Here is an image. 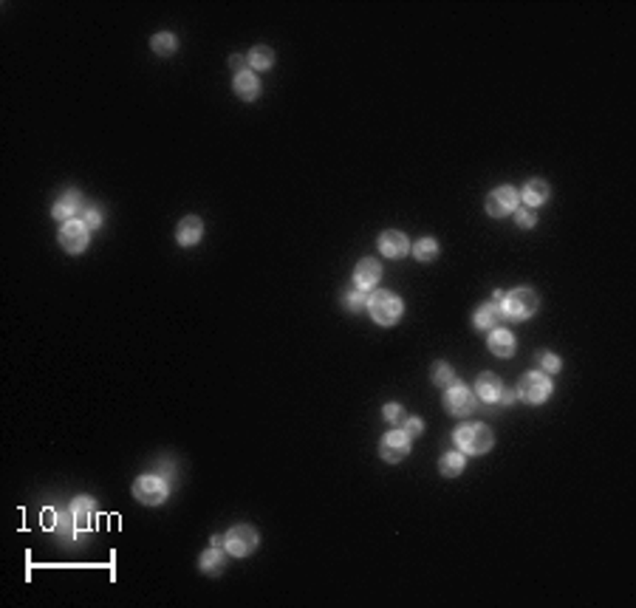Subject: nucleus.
<instances>
[{"label":"nucleus","instance_id":"obj_1","mask_svg":"<svg viewBox=\"0 0 636 608\" xmlns=\"http://www.w3.org/2000/svg\"><path fill=\"white\" fill-rule=\"evenodd\" d=\"M368 312L376 323L382 325H393L399 317H402V300L390 292H376L370 300H368Z\"/></svg>","mask_w":636,"mask_h":608},{"label":"nucleus","instance_id":"obj_2","mask_svg":"<svg viewBox=\"0 0 636 608\" xmlns=\"http://www.w3.org/2000/svg\"><path fill=\"white\" fill-rule=\"evenodd\" d=\"M456 441L458 447L467 453H486L492 447V430L486 425H464L456 430Z\"/></svg>","mask_w":636,"mask_h":608},{"label":"nucleus","instance_id":"obj_3","mask_svg":"<svg viewBox=\"0 0 636 608\" xmlns=\"http://www.w3.org/2000/svg\"><path fill=\"white\" fill-rule=\"evenodd\" d=\"M537 294L532 289H515L504 297V312L509 314V320H526L537 312Z\"/></svg>","mask_w":636,"mask_h":608},{"label":"nucleus","instance_id":"obj_4","mask_svg":"<svg viewBox=\"0 0 636 608\" xmlns=\"http://www.w3.org/2000/svg\"><path fill=\"white\" fill-rule=\"evenodd\" d=\"M549 393H552V382L543 377V373H526V377L521 379V385H517V396H521L523 402H529V405L546 402Z\"/></svg>","mask_w":636,"mask_h":608},{"label":"nucleus","instance_id":"obj_5","mask_svg":"<svg viewBox=\"0 0 636 608\" xmlns=\"http://www.w3.org/2000/svg\"><path fill=\"white\" fill-rule=\"evenodd\" d=\"M133 495H136L141 504L156 506V504H161L164 498H167V484H164L161 478H156V476H141V478H136V484H133Z\"/></svg>","mask_w":636,"mask_h":608},{"label":"nucleus","instance_id":"obj_6","mask_svg":"<svg viewBox=\"0 0 636 608\" xmlns=\"http://www.w3.org/2000/svg\"><path fill=\"white\" fill-rule=\"evenodd\" d=\"M517 209V190L515 187H498V190H492L489 198H486V213L492 218H504L509 213Z\"/></svg>","mask_w":636,"mask_h":608},{"label":"nucleus","instance_id":"obj_7","mask_svg":"<svg viewBox=\"0 0 636 608\" xmlns=\"http://www.w3.org/2000/svg\"><path fill=\"white\" fill-rule=\"evenodd\" d=\"M255 546H257V532H255L252 526H235V529L226 535V549H229V554H235V557L252 554Z\"/></svg>","mask_w":636,"mask_h":608},{"label":"nucleus","instance_id":"obj_8","mask_svg":"<svg viewBox=\"0 0 636 608\" xmlns=\"http://www.w3.org/2000/svg\"><path fill=\"white\" fill-rule=\"evenodd\" d=\"M60 244H62V249L71 252V255L82 252V249L88 246V226L80 224V221L62 224V229H60Z\"/></svg>","mask_w":636,"mask_h":608},{"label":"nucleus","instance_id":"obj_9","mask_svg":"<svg viewBox=\"0 0 636 608\" xmlns=\"http://www.w3.org/2000/svg\"><path fill=\"white\" fill-rule=\"evenodd\" d=\"M444 408L450 410L453 416H469L475 410V396L469 393L467 388H461V385H453L450 390H447V396H444Z\"/></svg>","mask_w":636,"mask_h":608},{"label":"nucleus","instance_id":"obj_10","mask_svg":"<svg viewBox=\"0 0 636 608\" xmlns=\"http://www.w3.org/2000/svg\"><path fill=\"white\" fill-rule=\"evenodd\" d=\"M379 453H382V458L390 461V464L402 461V458L410 453V436H408V433H399V430H396V433H388V436L382 439Z\"/></svg>","mask_w":636,"mask_h":608},{"label":"nucleus","instance_id":"obj_11","mask_svg":"<svg viewBox=\"0 0 636 608\" xmlns=\"http://www.w3.org/2000/svg\"><path fill=\"white\" fill-rule=\"evenodd\" d=\"M509 323V314L504 312V306H495V303H486V306L478 309L475 314V325L478 331H486V329H504Z\"/></svg>","mask_w":636,"mask_h":608},{"label":"nucleus","instance_id":"obj_12","mask_svg":"<svg viewBox=\"0 0 636 608\" xmlns=\"http://www.w3.org/2000/svg\"><path fill=\"white\" fill-rule=\"evenodd\" d=\"M379 277H382V269H379V264L370 261V258L360 261V266L353 269V283H357V289H362V292L379 283Z\"/></svg>","mask_w":636,"mask_h":608},{"label":"nucleus","instance_id":"obj_13","mask_svg":"<svg viewBox=\"0 0 636 608\" xmlns=\"http://www.w3.org/2000/svg\"><path fill=\"white\" fill-rule=\"evenodd\" d=\"M379 249L382 255H388V258H405L408 255V238L402 235V232H382L379 235Z\"/></svg>","mask_w":636,"mask_h":608},{"label":"nucleus","instance_id":"obj_14","mask_svg":"<svg viewBox=\"0 0 636 608\" xmlns=\"http://www.w3.org/2000/svg\"><path fill=\"white\" fill-rule=\"evenodd\" d=\"M201 235H204V224H201V218L187 215V218L178 224L176 241H178L181 246H193V244H198V238H201Z\"/></svg>","mask_w":636,"mask_h":608},{"label":"nucleus","instance_id":"obj_15","mask_svg":"<svg viewBox=\"0 0 636 608\" xmlns=\"http://www.w3.org/2000/svg\"><path fill=\"white\" fill-rule=\"evenodd\" d=\"M235 93H238L241 100L252 102V100H257V93H261V82H257V77L252 71H241L235 77Z\"/></svg>","mask_w":636,"mask_h":608},{"label":"nucleus","instance_id":"obj_16","mask_svg":"<svg viewBox=\"0 0 636 608\" xmlns=\"http://www.w3.org/2000/svg\"><path fill=\"white\" fill-rule=\"evenodd\" d=\"M475 390L481 402H495V399H501V379L492 377V373H481L475 382Z\"/></svg>","mask_w":636,"mask_h":608},{"label":"nucleus","instance_id":"obj_17","mask_svg":"<svg viewBox=\"0 0 636 608\" xmlns=\"http://www.w3.org/2000/svg\"><path fill=\"white\" fill-rule=\"evenodd\" d=\"M489 351L492 354H498V357H512V351H515V337L506 331V329H495L489 334Z\"/></svg>","mask_w":636,"mask_h":608},{"label":"nucleus","instance_id":"obj_18","mask_svg":"<svg viewBox=\"0 0 636 608\" xmlns=\"http://www.w3.org/2000/svg\"><path fill=\"white\" fill-rule=\"evenodd\" d=\"M77 209H80V193H65L57 204H54V218L57 221H62V224H68V218L71 215H77Z\"/></svg>","mask_w":636,"mask_h":608},{"label":"nucleus","instance_id":"obj_19","mask_svg":"<svg viewBox=\"0 0 636 608\" xmlns=\"http://www.w3.org/2000/svg\"><path fill=\"white\" fill-rule=\"evenodd\" d=\"M549 198V184L546 181H540V178H532L526 187H523V201L537 207V204H543Z\"/></svg>","mask_w":636,"mask_h":608},{"label":"nucleus","instance_id":"obj_20","mask_svg":"<svg viewBox=\"0 0 636 608\" xmlns=\"http://www.w3.org/2000/svg\"><path fill=\"white\" fill-rule=\"evenodd\" d=\"M150 45H153V51H156L158 57H170V54H176V49H178V43H176V37H173L170 32H158V34H153Z\"/></svg>","mask_w":636,"mask_h":608},{"label":"nucleus","instance_id":"obj_21","mask_svg":"<svg viewBox=\"0 0 636 608\" xmlns=\"http://www.w3.org/2000/svg\"><path fill=\"white\" fill-rule=\"evenodd\" d=\"M224 554L218 552V549H209V552H204L201 554V569L207 572V574H221L224 572Z\"/></svg>","mask_w":636,"mask_h":608},{"label":"nucleus","instance_id":"obj_22","mask_svg":"<svg viewBox=\"0 0 636 608\" xmlns=\"http://www.w3.org/2000/svg\"><path fill=\"white\" fill-rule=\"evenodd\" d=\"M464 456L461 453H447L444 458H441V473L447 476V478H456L461 470H464Z\"/></svg>","mask_w":636,"mask_h":608},{"label":"nucleus","instance_id":"obj_23","mask_svg":"<svg viewBox=\"0 0 636 608\" xmlns=\"http://www.w3.org/2000/svg\"><path fill=\"white\" fill-rule=\"evenodd\" d=\"M413 255H416V261H421V264H430L436 255H438V246H436V241L433 238H421L416 246H413Z\"/></svg>","mask_w":636,"mask_h":608},{"label":"nucleus","instance_id":"obj_24","mask_svg":"<svg viewBox=\"0 0 636 608\" xmlns=\"http://www.w3.org/2000/svg\"><path fill=\"white\" fill-rule=\"evenodd\" d=\"M249 62H252V68H272L274 65V51L266 49V45H257V49H252V54H249Z\"/></svg>","mask_w":636,"mask_h":608},{"label":"nucleus","instance_id":"obj_25","mask_svg":"<svg viewBox=\"0 0 636 608\" xmlns=\"http://www.w3.org/2000/svg\"><path fill=\"white\" fill-rule=\"evenodd\" d=\"M433 382L441 385V388H453L456 385V373L450 371V365H447V362H438L433 368Z\"/></svg>","mask_w":636,"mask_h":608},{"label":"nucleus","instance_id":"obj_26","mask_svg":"<svg viewBox=\"0 0 636 608\" xmlns=\"http://www.w3.org/2000/svg\"><path fill=\"white\" fill-rule=\"evenodd\" d=\"M382 413H385V419H388L390 425H402L405 419H408V413H405L402 408H399V405H385V410H382Z\"/></svg>","mask_w":636,"mask_h":608},{"label":"nucleus","instance_id":"obj_27","mask_svg":"<svg viewBox=\"0 0 636 608\" xmlns=\"http://www.w3.org/2000/svg\"><path fill=\"white\" fill-rule=\"evenodd\" d=\"M345 306H348L351 312H360V309L365 306V294H362V289L348 292V294H345Z\"/></svg>","mask_w":636,"mask_h":608},{"label":"nucleus","instance_id":"obj_28","mask_svg":"<svg viewBox=\"0 0 636 608\" xmlns=\"http://www.w3.org/2000/svg\"><path fill=\"white\" fill-rule=\"evenodd\" d=\"M515 221H517V226H523V229H529V226H534L537 224V218H534V213L532 209H517V215H515Z\"/></svg>","mask_w":636,"mask_h":608},{"label":"nucleus","instance_id":"obj_29","mask_svg":"<svg viewBox=\"0 0 636 608\" xmlns=\"http://www.w3.org/2000/svg\"><path fill=\"white\" fill-rule=\"evenodd\" d=\"M402 425H405V433H408L410 439H413V436H419V433L424 430V425L419 422V419H416V416H408V419H405V422H402Z\"/></svg>","mask_w":636,"mask_h":608},{"label":"nucleus","instance_id":"obj_30","mask_svg":"<svg viewBox=\"0 0 636 608\" xmlns=\"http://www.w3.org/2000/svg\"><path fill=\"white\" fill-rule=\"evenodd\" d=\"M540 365H543L549 373H557L560 371V360L554 354H540Z\"/></svg>","mask_w":636,"mask_h":608},{"label":"nucleus","instance_id":"obj_31","mask_svg":"<svg viewBox=\"0 0 636 608\" xmlns=\"http://www.w3.org/2000/svg\"><path fill=\"white\" fill-rule=\"evenodd\" d=\"M99 221H102V218H99V213H97V209H88V213L82 215V224H85L88 229H91V226L97 229V226H99Z\"/></svg>","mask_w":636,"mask_h":608},{"label":"nucleus","instance_id":"obj_32","mask_svg":"<svg viewBox=\"0 0 636 608\" xmlns=\"http://www.w3.org/2000/svg\"><path fill=\"white\" fill-rule=\"evenodd\" d=\"M43 526H45V529H54V526H57L54 509H45V512H43Z\"/></svg>","mask_w":636,"mask_h":608},{"label":"nucleus","instance_id":"obj_33","mask_svg":"<svg viewBox=\"0 0 636 608\" xmlns=\"http://www.w3.org/2000/svg\"><path fill=\"white\" fill-rule=\"evenodd\" d=\"M229 65H232V68H238V74H241V71H244V57H241V54L229 57Z\"/></svg>","mask_w":636,"mask_h":608},{"label":"nucleus","instance_id":"obj_34","mask_svg":"<svg viewBox=\"0 0 636 608\" xmlns=\"http://www.w3.org/2000/svg\"><path fill=\"white\" fill-rule=\"evenodd\" d=\"M224 543H226V537H221V535L212 537V546H215V549H218V546H224Z\"/></svg>","mask_w":636,"mask_h":608}]
</instances>
